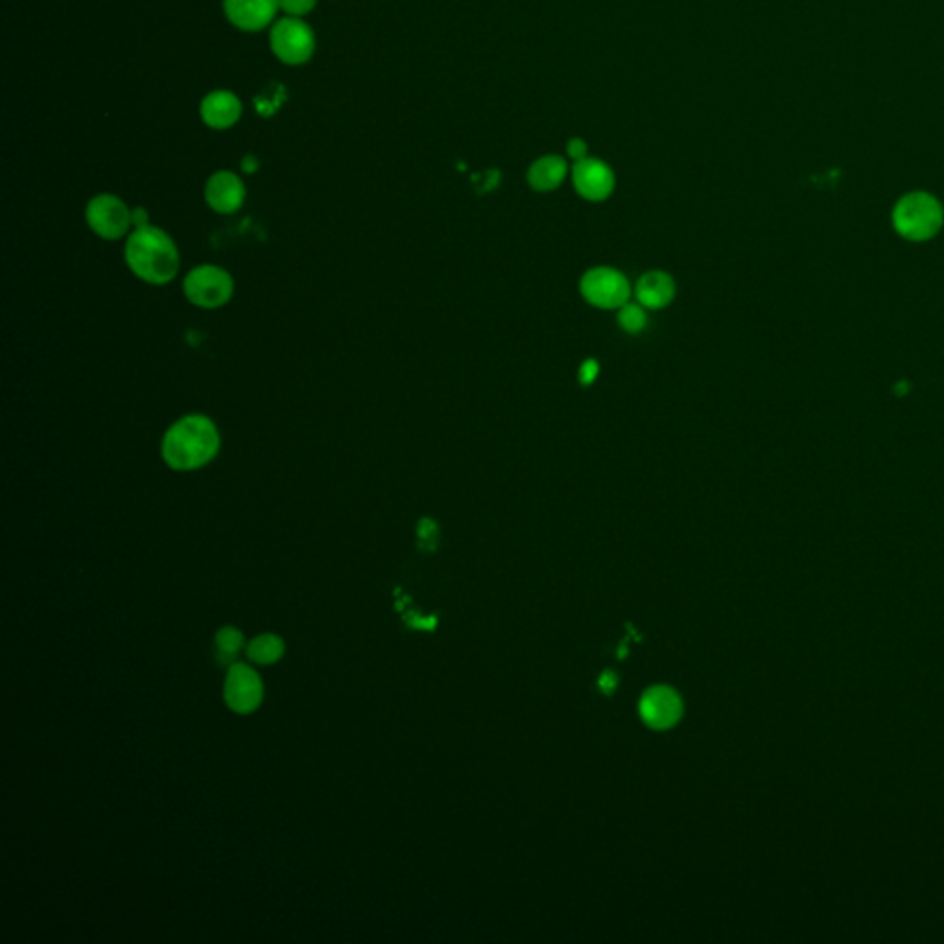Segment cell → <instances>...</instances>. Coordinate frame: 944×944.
I'll return each mask as SVG.
<instances>
[{
  "mask_svg": "<svg viewBox=\"0 0 944 944\" xmlns=\"http://www.w3.org/2000/svg\"><path fill=\"white\" fill-rule=\"evenodd\" d=\"M222 449L220 430L209 415L189 413L170 426L161 441V456L177 472L200 471Z\"/></svg>",
  "mask_w": 944,
  "mask_h": 944,
  "instance_id": "obj_1",
  "label": "cell"
},
{
  "mask_svg": "<svg viewBox=\"0 0 944 944\" xmlns=\"http://www.w3.org/2000/svg\"><path fill=\"white\" fill-rule=\"evenodd\" d=\"M124 259L135 277L154 286L172 283L179 272L176 242L155 225L133 229L124 248Z\"/></svg>",
  "mask_w": 944,
  "mask_h": 944,
  "instance_id": "obj_2",
  "label": "cell"
},
{
  "mask_svg": "<svg viewBox=\"0 0 944 944\" xmlns=\"http://www.w3.org/2000/svg\"><path fill=\"white\" fill-rule=\"evenodd\" d=\"M183 294L194 307L214 310L231 301L235 294V281L222 266L201 264L185 275Z\"/></svg>",
  "mask_w": 944,
  "mask_h": 944,
  "instance_id": "obj_3",
  "label": "cell"
},
{
  "mask_svg": "<svg viewBox=\"0 0 944 944\" xmlns=\"http://www.w3.org/2000/svg\"><path fill=\"white\" fill-rule=\"evenodd\" d=\"M893 220L900 235L909 240H926L943 224V209L932 196L915 192L898 201Z\"/></svg>",
  "mask_w": 944,
  "mask_h": 944,
  "instance_id": "obj_4",
  "label": "cell"
},
{
  "mask_svg": "<svg viewBox=\"0 0 944 944\" xmlns=\"http://www.w3.org/2000/svg\"><path fill=\"white\" fill-rule=\"evenodd\" d=\"M273 54L286 65H301L312 58L316 48V37L312 28L297 17H286L277 21L273 26L272 36Z\"/></svg>",
  "mask_w": 944,
  "mask_h": 944,
  "instance_id": "obj_5",
  "label": "cell"
},
{
  "mask_svg": "<svg viewBox=\"0 0 944 944\" xmlns=\"http://www.w3.org/2000/svg\"><path fill=\"white\" fill-rule=\"evenodd\" d=\"M85 222L96 236L118 240L130 233L133 218L128 205L120 198L113 194H98L87 203Z\"/></svg>",
  "mask_w": 944,
  "mask_h": 944,
  "instance_id": "obj_6",
  "label": "cell"
},
{
  "mask_svg": "<svg viewBox=\"0 0 944 944\" xmlns=\"http://www.w3.org/2000/svg\"><path fill=\"white\" fill-rule=\"evenodd\" d=\"M581 294L592 307L611 310L626 305L631 295L629 281L613 268H592L581 279Z\"/></svg>",
  "mask_w": 944,
  "mask_h": 944,
  "instance_id": "obj_7",
  "label": "cell"
},
{
  "mask_svg": "<svg viewBox=\"0 0 944 944\" xmlns=\"http://www.w3.org/2000/svg\"><path fill=\"white\" fill-rule=\"evenodd\" d=\"M264 688L259 673L246 664H231L225 681V701L236 714H249L259 708Z\"/></svg>",
  "mask_w": 944,
  "mask_h": 944,
  "instance_id": "obj_8",
  "label": "cell"
},
{
  "mask_svg": "<svg viewBox=\"0 0 944 944\" xmlns=\"http://www.w3.org/2000/svg\"><path fill=\"white\" fill-rule=\"evenodd\" d=\"M205 201L214 213H236L246 201L244 181L229 170L216 172L205 185Z\"/></svg>",
  "mask_w": 944,
  "mask_h": 944,
  "instance_id": "obj_9",
  "label": "cell"
},
{
  "mask_svg": "<svg viewBox=\"0 0 944 944\" xmlns=\"http://www.w3.org/2000/svg\"><path fill=\"white\" fill-rule=\"evenodd\" d=\"M574 187L579 196L589 201H602L611 196L614 174L609 166L598 159H581L572 170Z\"/></svg>",
  "mask_w": 944,
  "mask_h": 944,
  "instance_id": "obj_10",
  "label": "cell"
},
{
  "mask_svg": "<svg viewBox=\"0 0 944 944\" xmlns=\"http://www.w3.org/2000/svg\"><path fill=\"white\" fill-rule=\"evenodd\" d=\"M681 699L666 686H655L648 690L640 701V714L644 721L655 729H668L681 718Z\"/></svg>",
  "mask_w": 944,
  "mask_h": 944,
  "instance_id": "obj_11",
  "label": "cell"
},
{
  "mask_svg": "<svg viewBox=\"0 0 944 944\" xmlns=\"http://www.w3.org/2000/svg\"><path fill=\"white\" fill-rule=\"evenodd\" d=\"M227 19L244 32H259L272 23L279 0H224Z\"/></svg>",
  "mask_w": 944,
  "mask_h": 944,
  "instance_id": "obj_12",
  "label": "cell"
},
{
  "mask_svg": "<svg viewBox=\"0 0 944 944\" xmlns=\"http://www.w3.org/2000/svg\"><path fill=\"white\" fill-rule=\"evenodd\" d=\"M201 118L214 130L231 128L242 115V104L231 91H214L201 102Z\"/></svg>",
  "mask_w": 944,
  "mask_h": 944,
  "instance_id": "obj_13",
  "label": "cell"
},
{
  "mask_svg": "<svg viewBox=\"0 0 944 944\" xmlns=\"http://www.w3.org/2000/svg\"><path fill=\"white\" fill-rule=\"evenodd\" d=\"M675 283L668 273L649 272L637 283V299L642 307L662 308L672 303Z\"/></svg>",
  "mask_w": 944,
  "mask_h": 944,
  "instance_id": "obj_14",
  "label": "cell"
},
{
  "mask_svg": "<svg viewBox=\"0 0 944 944\" xmlns=\"http://www.w3.org/2000/svg\"><path fill=\"white\" fill-rule=\"evenodd\" d=\"M567 176V163L559 155H544L537 159L528 170V183L531 189L550 192L557 189Z\"/></svg>",
  "mask_w": 944,
  "mask_h": 944,
  "instance_id": "obj_15",
  "label": "cell"
},
{
  "mask_svg": "<svg viewBox=\"0 0 944 944\" xmlns=\"http://www.w3.org/2000/svg\"><path fill=\"white\" fill-rule=\"evenodd\" d=\"M284 642L275 635H260L249 642L246 655L257 664H272L283 657Z\"/></svg>",
  "mask_w": 944,
  "mask_h": 944,
  "instance_id": "obj_16",
  "label": "cell"
},
{
  "mask_svg": "<svg viewBox=\"0 0 944 944\" xmlns=\"http://www.w3.org/2000/svg\"><path fill=\"white\" fill-rule=\"evenodd\" d=\"M244 637L235 627H224L216 633V661L222 666L235 664L236 655L242 649Z\"/></svg>",
  "mask_w": 944,
  "mask_h": 944,
  "instance_id": "obj_17",
  "label": "cell"
},
{
  "mask_svg": "<svg viewBox=\"0 0 944 944\" xmlns=\"http://www.w3.org/2000/svg\"><path fill=\"white\" fill-rule=\"evenodd\" d=\"M618 323H620V327L626 332H640L646 327L648 316H646L644 308L640 307V305H633V303L627 301L626 305L620 307Z\"/></svg>",
  "mask_w": 944,
  "mask_h": 944,
  "instance_id": "obj_18",
  "label": "cell"
},
{
  "mask_svg": "<svg viewBox=\"0 0 944 944\" xmlns=\"http://www.w3.org/2000/svg\"><path fill=\"white\" fill-rule=\"evenodd\" d=\"M318 0H279V8L292 17H301L312 12Z\"/></svg>",
  "mask_w": 944,
  "mask_h": 944,
  "instance_id": "obj_19",
  "label": "cell"
},
{
  "mask_svg": "<svg viewBox=\"0 0 944 944\" xmlns=\"http://www.w3.org/2000/svg\"><path fill=\"white\" fill-rule=\"evenodd\" d=\"M598 373H600L598 362H596V360H585V362L581 364V367H579V382H581L583 386H589V384H592V382L596 380Z\"/></svg>",
  "mask_w": 944,
  "mask_h": 944,
  "instance_id": "obj_20",
  "label": "cell"
},
{
  "mask_svg": "<svg viewBox=\"0 0 944 944\" xmlns=\"http://www.w3.org/2000/svg\"><path fill=\"white\" fill-rule=\"evenodd\" d=\"M567 152L568 155L578 163V161L587 157V144H585V141L578 139V137H574V139L568 141Z\"/></svg>",
  "mask_w": 944,
  "mask_h": 944,
  "instance_id": "obj_21",
  "label": "cell"
},
{
  "mask_svg": "<svg viewBox=\"0 0 944 944\" xmlns=\"http://www.w3.org/2000/svg\"><path fill=\"white\" fill-rule=\"evenodd\" d=\"M131 218H133V227H144V225L150 224L148 222V213L142 209V207H137L131 211Z\"/></svg>",
  "mask_w": 944,
  "mask_h": 944,
  "instance_id": "obj_22",
  "label": "cell"
},
{
  "mask_svg": "<svg viewBox=\"0 0 944 944\" xmlns=\"http://www.w3.org/2000/svg\"><path fill=\"white\" fill-rule=\"evenodd\" d=\"M257 168H259V159H257L255 155H246V157L242 159V170H244L246 174L257 172Z\"/></svg>",
  "mask_w": 944,
  "mask_h": 944,
  "instance_id": "obj_23",
  "label": "cell"
}]
</instances>
